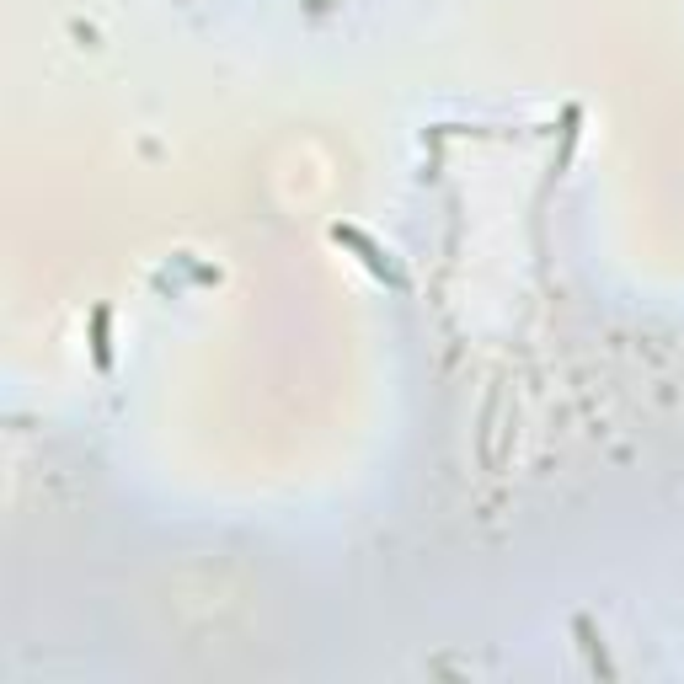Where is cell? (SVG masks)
<instances>
[{
	"instance_id": "6da1fadb",
	"label": "cell",
	"mask_w": 684,
	"mask_h": 684,
	"mask_svg": "<svg viewBox=\"0 0 684 684\" xmlns=\"http://www.w3.org/2000/svg\"><path fill=\"white\" fill-rule=\"evenodd\" d=\"M91 364L102 369H113V310L107 305H91Z\"/></svg>"
},
{
	"instance_id": "7a4b0ae2",
	"label": "cell",
	"mask_w": 684,
	"mask_h": 684,
	"mask_svg": "<svg viewBox=\"0 0 684 684\" xmlns=\"http://www.w3.org/2000/svg\"><path fill=\"white\" fill-rule=\"evenodd\" d=\"M572 626H578V636H583V652H588V663H594V668H604V674H610V658H604V647H599L594 626H588V615H578V620H572Z\"/></svg>"
}]
</instances>
